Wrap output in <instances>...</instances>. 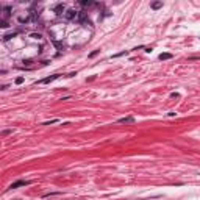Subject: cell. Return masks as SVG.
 <instances>
[{
    "instance_id": "obj_1",
    "label": "cell",
    "mask_w": 200,
    "mask_h": 200,
    "mask_svg": "<svg viewBox=\"0 0 200 200\" xmlns=\"http://www.w3.org/2000/svg\"><path fill=\"white\" fill-rule=\"evenodd\" d=\"M77 14H78V13H77L75 9H67V11L64 13V17L67 19V21H72V19L77 17Z\"/></svg>"
},
{
    "instance_id": "obj_2",
    "label": "cell",
    "mask_w": 200,
    "mask_h": 200,
    "mask_svg": "<svg viewBox=\"0 0 200 200\" xmlns=\"http://www.w3.org/2000/svg\"><path fill=\"white\" fill-rule=\"evenodd\" d=\"M64 9H66V6L63 5V3H58V5L55 6V13H56L58 16H61L63 13H64Z\"/></svg>"
},
{
    "instance_id": "obj_3",
    "label": "cell",
    "mask_w": 200,
    "mask_h": 200,
    "mask_svg": "<svg viewBox=\"0 0 200 200\" xmlns=\"http://www.w3.org/2000/svg\"><path fill=\"white\" fill-rule=\"evenodd\" d=\"M25 185H30V181H24V180H21V181H16V183H13L9 188L11 189H16V188H19V186H25Z\"/></svg>"
},
{
    "instance_id": "obj_4",
    "label": "cell",
    "mask_w": 200,
    "mask_h": 200,
    "mask_svg": "<svg viewBox=\"0 0 200 200\" xmlns=\"http://www.w3.org/2000/svg\"><path fill=\"white\" fill-rule=\"evenodd\" d=\"M58 74H55V75H52V77H47V78H44L42 80V83H44V85H49V83H52V81H55L56 78H58Z\"/></svg>"
},
{
    "instance_id": "obj_5",
    "label": "cell",
    "mask_w": 200,
    "mask_h": 200,
    "mask_svg": "<svg viewBox=\"0 0 200 200\" xmlns=\"http://www.w3.org/2000/svg\"><path fill=\"white\" fill-rule=\"evenodd\" d=\"M171 58H172L171 53H161V55H159V59H161V61L163 59H171Z\"/></svg>"
},
{
    "instance_id": "obj_6",
    "label": "cell",
    "mask_w": 200,
    "mask_h": 200,
    "mask_svg": "<svg viewBox=\"0 0 200 200\" xmlns=\"http://www.w3.org/2000/svg\"><path fill=\"white\" fill-rule=\"evenodd\" d=\"M133 121H135L133 117H124V119H119V122H121V124H127V122H133Z\"/></svg>"
},
{
    "instance_id": "obj_7",
    "label": "cell",
    "mask_w": 200,
    "mask_h": 200,
    "mask_svg": "<svg viewBox=\"0 0 200 200\" xmlns=\"http://www.w3.org/2000/svg\"><path fill=\"white\" fill-rule=\"evenodd\" d=\"M16 35H17V33H8V35H5V36H3V39H5V41H9V39H11V38H14Z\"/></svg>"
},
{
    "instance_id": "obj_8",
    "label": "cell",
    "mask_w": 200,
    "mask_h": 200,
    "mask_svg": "<svg viewBox=\"0 0 200 200\" xmlns=\"http://www.w3.org/2000/svg\"><path fill=\"white\" fill-rule=\"evenodd\" d=\"M163 6V3L161 2H155V3H152V8L153 9H158V8H161Z\"/></svg>"
},
{
    "instance_id": "obj_9",
    "label": "cell",
    "mask_w": 200,
    "mask_h": 200,
    "mask_svg": "<svg viewBox=\"0 0 200 200\" xmlns=\"http://www.w3.org/2000/svg\"><path fill=\"white\" fill-rule=\"evenodd\" d=\"M8 27V22H5V21H0V28H6Z\"/></svg>"
},
{
    "instance_id": "obj_10",
    "label": "cell",
    "mask_w": 200,
    "mask_h": 200,
    "mask_svg": "<svg viewBox=\"0 0 200 200\" xmlns=\"http://www.w3.org/2000/svg\"><path fill=\"white\" fill-rule=\"evenodd\" d=\"M81 5L83 6H89V5H92V2H89V0L86 2V0H85V2H81Z\"/></svg>"
},
{
    "instance_id": "obj_11",
    "label": "cell",
    "mask_w": 200,
    "mask_h": 200,
    "mask_svg": "<svg viewBox=\"0 0 200 200\" xmlns=\"http://www.w3.org/2000/svg\"><path fill=\"white\" fill-rule=\"evenodd\" d=\"M11 130H5V131H2V136H5V135H11Z\"/></svg>"
},
{
    "instance_id": "obj_12",
    "label": "cell",
    "mask_w": 200,
    "mask_h": 200,
    "mask_svg": "<svg viewBox=\"0 0 200 200\" xmlns=\"http://www.w3.org/2000/svg\"><path fill=\"white\" fill-rule=\"evenodd\" d=\"M16 83H17V85H21V83H24V78H22V77H21V78H17V80H16Z\"/></svg>"
},
{
    "instance_id": "obj_13",
    "label": "cell",
    "mask_w": 200,
    "mask_h": 200,
    "mask_svg": "<svg viewBox=\"0 0 200 200\" xmlns=\"http://www.w3.org/2000/svg\"><path fill=\"white\" fill-rule=\"evenodd\" d=\"M31 38L33 39H39V38H41V35H31Z\"/></svg>"
}]
</instances>
